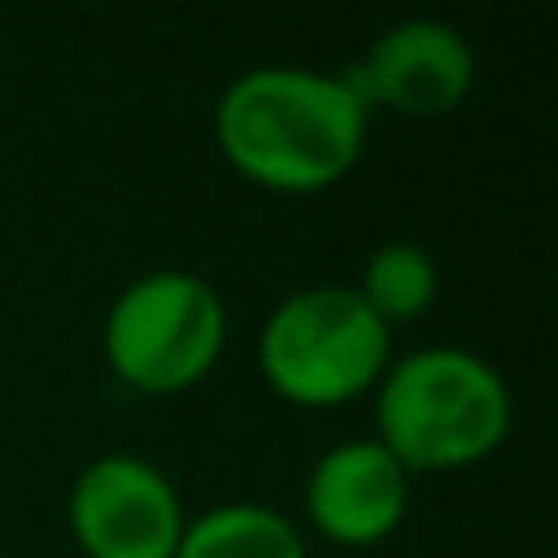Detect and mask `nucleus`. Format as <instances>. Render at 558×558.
I'll list each match as a JSON object with an SVG mask.
<instances>
[{"label": "nucleus", "mask_w": 558, "mask_h": 558, "mask_svg": "<svg viewBox=\"0 0 558 558\" xmlns=\"http://www.w3.org/2000/svg\"><path fill=\"white\" fill-rule=\"evenodd\" d=\"M357 299L383 318L387 328L412 324L441 294V270H436V255L416 241H387L367 255L363 275H357Z\"/></svg>", "instance_id": "9"}, {"label": "nucleus", "mask_w": 558, "mask_h": 558, "mask_svg": "<svg viewBox=\"0 0 558 558\" xmlns=\"http://www.w3.org/2000/svg\"><path fill=\"white\" fill-rule=\"evenodd\" d=\"M407 505H412V475L377 436L328 446L304 481L308 524L343 549H367L397 534Z\"/></svg>", "instance_id": "7"}, {"label": "nucleus", "mask_w": 558, "mask_h": 558, "mask_svg": "<svg viewBox=\"0 0 558 558\" xmlns=\"http://www.w3.org/2000/svg\"><path fill=\"white\" fill-rule=\"evenodd\" d=\"M348 84L373 108L402 118H441L461 108L475 88V49L446 20H397L367 45L363 64L348 69Z\"/></svg>", "instance_id": "6"}, {"label": "nucleus", "mask_w": 558, "mask_h": 558, "mask_svg": "<svg viewBox=\"0 0 558 558\" xmlns=\"http://www.w3.org/2000/svg\"><path fill=\"white\" fill-rule=\"evenodd\" d=\"M367 104L348 74L260 64L231 78L216 104L226 162L270 192H324L343 182L367 147Z\"/></svg>", "instance_id": "1"}, {"label": "nucleus", "mask_w": 558, "mask_h": 558, "mask_svg": "<svg viewBox=\"0 0 558 558\" xmlns=\"http://www.w3.org/2000/svg\"><path fill=\"white\" fill-rule=\"evenodd\" d=\"M172 558H308V549L294 520H284L275 505L235 500L186 520Z\"/></svg>", "instance_id": "8"}, {"label": "nucleus", "mask_w": 558, "mask_h": 558, "mask_svg": "<svg viewBox=\"0 0 558 558\" xmlns=\"http://www.w3.org/2000/svg\"><path fill=\"white\" fill-rule=\"evenodd\" d=\"M182 530V495L143 456H98L69 485V534L84 558H172Z\"/></svg>", "instance_id": "5"}, {"label": "nucleus", "mask_w": 558, "mask_h": 558, "mask_svg": "<svg viewBox=\"0 0 558 558\" xmlns=\"http://www.w3.org/2000/svg\"><path fill=\"white\" fill-rule=\"evenodd\" d=\"M265 383L294 407H348L383 383L392 328L353 284H308L279 299L255 343Z\"/></svg>", "instance_id": "3"}, {"label": "nucleus", "mask_w": 558, "mask_h": 558, "mask_svg": "<svg viewBox=\"0 0 558 558\" xmlns=\"http://www.w3.org/2000/svg\"><path fill=\"white\" fill-rule=\"evenodd\" d=\"M377 441L407 475L465 471L500 451L514 422V397L500 367L471 348H412L392 357L373 387Z\"/></svg>", "instance_id": "2"}, {"label": "nucleus", "mask_w": 558, "mask_h": 558, "mask_svg": "<svg viewBox=\"0 0 558 558\" xmlns=\"http://www.w3.org/2000/svg\"><path fill=\"white\" fill-rule=\"evenodd\" d=\"M226 353V304L202 275H137L104 314V357L133 392L172 397L196 387Z\"/></svg>", "instance_id": "4"}]
</instances>
